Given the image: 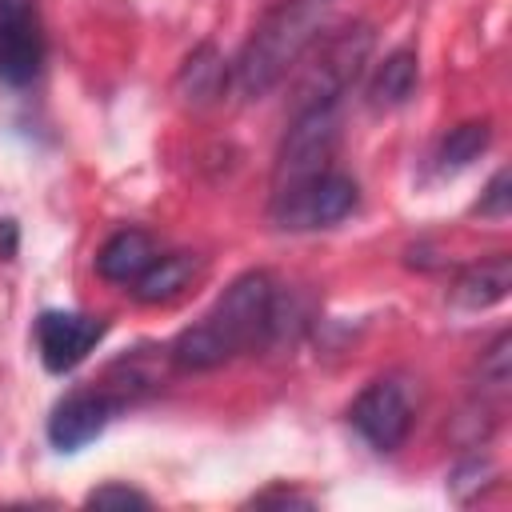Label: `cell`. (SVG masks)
I'll use <instances>...</instances> for the list:
<instances>
[{"label": "cell", "instance_id": "cell-1", "mask_svg": "<svg viewBox=\"0 0 512 512\" xmlns=\"http://www.w3.org/2000/svg\"><path fill=\"white\" fill-rule=\"evenodd\" d=\"M272 328H276V284L268 272H244L192 328H184L172 340L168 356L184 372H208L256 348Z\"/></svg>", "mask_w": 512, "mask_h": 512}, {"label": "cell", "instance_id": "cell-18", "mask_svg": "<svg viewBox=\"0 0 512 512\" xmlns=\"http://www.w3.org/2000/svg\"><path fill=\"white\" fill-rule=\"evenodd\" d=\"M84 504H92V508H148V496L128 488V484H104V488H92Z\"/></svg>", "mask_w": 512, "mask_h": 512}, {"label": "cell", "instance_id": "cell-4", "mask_svg": "<svg viewBox=\"0 0 512 512\" xmlns=\"http://www.w3.org/2000/svg\"><path fill=\"white\" fill-rule=\"evenodd\" d=\"M340 140V104H316V108H300L288 124V136L280 144L276 156V172H272V192L296 188L312 176H320L324 168H332V152Z\"/></svg>", "mask_w": 512, "mask_h": 512}, {"label": "cell", "instance_id": "cell-16", "mask_svg": "<svg viewBox=\"0 0 512 512\" xmlns=\"http://www.w3.org/2000/svg\"><path fill=\"white\" fill-rule=\"evenodd\" d=\"M512 336L508 332H500L496 340H492V348L480 356V384L488 388V392H504L508 388V380H512Z\"/></svg>", "mask_w": 512, "mask_h": 512}, {"label": "cell", "instance_id": "cell-13", "mask_svg": "<svg viewBox=\"0 0 512 512\" xmlns=\"http://www.w3.org/2000/svg\"><path fill=\"white\" fill-rule=\"evenodd\" d=\"M416 76H420V64H416V52L412 48L388 52L384 64L368 80V104L372 108H400L416 92Z\"/></svg>", "mask_w": 512, "mask_h": 512}, {"label": "cell", "instance_id": "cell-12", "mask_svg": "<svg viewBox=\"0 0 512 512\" xmlns=\"http://www.w3.org/2000/svg\"><path fill=\"white\" fill-rule=\"evenodd\" d=\"M508 288H512V260L500 252L480 264H468L452 284V300L460 308H492L496 300L508 296Z\"/></svg>", "mask_w": 512, "mask_h": 512}, {"label": "cell", "instance_id": "cell-7", "mask_svg": "<svg viewBox=\"0 0 512 512\" xmlns=\"http://www.w3.org/2000/svg\"><path fill=\"white\" fill-rule=\"evenodd\" d=\"M352 428L376 448V452H396L408 432H412V400L404 384L396 380H372L348 408Z\"/></svg>", "mask_w": 512, "mask_h": 512}, {"label": "cell", "instance_id": "cell-3", "mask_svg": "<svg viewBox=\"0 0 512 512\" xmlns=\"http://www.w3.org/2000/svg\"><path fill=\"white\" fill-rule=\"evenodd\" d=\"M372 40L376 36L368 24H348L344 32H332L324 44H316V52L308 56L296 80V112L316 104H340V96L352 88V80L368 64Z\"/></svg>", "mask_w": 512, "mask_h": 512}, {"label": "cell", "instance_id": "cell-9", "mask_svg": "<svg viewBox=\"0 0 512 512\" xmlns=\"http://www.w3.org/2000/svg\"><path fill=\"white\" fill-rule=\"evenodd\" d=\"M116 408H120V400L108 396V392H96V388L68 392L52 408V416H48V440H52V448H60V452L84 448L88 440H96L108 428V420L116 416Z\"/></svg>", "mask_w": 512, "mask_h": 512}, {"label": "cell", "instance_id": "cell-10", "mask_svg": "<svg viewBox=\"0 0 512 512\" xmlns=\"http://www.w3.org/2000/svg\"><path fill=\"white\" fill-rule=\"evenodd\" d=\"M204 260L196 252H168V256H156L132 284V296L140 304H172L176 296H184L192 288V280L200 276Z\"/></svg>", "mask_w": 512, "mask_h": 512}, {"label": "cell", "instance_id": "cell-6", "mask_svg": "<svg viewBox=\"0 0 512 512\" xmlns=\"http://www.w3.org/2000/svg\"><path fill=\"white\" fill-rule=\"evenodd\" d=\"M44 64V24L36 0H0V84L24 88Z\"/></svg>", "mask_w": 512, "mask_h": 512}, {"label": "cell", "instance_id": "cell-8", "mask_svg": "<svg viewBox=\"0 0 512 512\" xmlns=\"http://www.w3.org/2000/svg\"><path fill=\"white\" fill-rule=\"evenodd\" d=\"M104 336V320L100 316H84V312H60L48 308L36 316V348L48 372L64 376L76 364L88 360V352L100 344Z\"/></svg>", "mask_w": 512, "mask_h": 512}, {"label": "cell", "instance_id": "cell-15", "mask_svg": "<svg viewBox=\"0 0 512 512\" xmlns=\"http://www.w3.org/2000/svg\"><path fill=\"white\" fill-rule=\"evenodd\" d=\"M488 140H492V124H488V120H464V124H456V128L440 140V152H436L440 172H460V168H468L472 160H480V152L488 148Z\"/></svg>", "mask_w": 512, "mask_h": 512}, {"label": "cell", "instance_id": "cell-11", "mask_svg": "<svg viewBox=\"0 0 512 512\" xmlns=\"http://www.w3.org/2000/svg\"><path fill=\"white\" fill-rule=\"evenodd\" d=\"M156 260V240L144 228L112 232L96 252V272L112 284H136V276Z\"/></svg>", "mask_w": 512, "mask_h": 512}, {"label": "cell", "instance_id": "cell-19", "mask_svg": "<svg viewBox=\"0 0 512 512\" xmlns=\"http://www.w3.org/2000/svg\"><path fill=\"white\" fill-rule=\"evenodd\" d=\"M256 504H312V500H308V496H300V492L272 488V492H260V496H256Z\"/></svg>", "mask_w": 512, "mask_h": 512}, {"label": "cell", "instance_id": "cell-17", "mask_svg": "<svg viewBox=\"0 0 512 512\" xmlns=\"http://www.w3.org/2000/svg\"><path fill=\"white\" fill-rule=\"evenodd\" d=\"M508 208H512V172L500 168V172L488 180V188H484L476 212H480V216H508Z\"/></svg>", "mask_w": 512, "mask_h": 512}, {"label": "cell", "instance_id": "cell-2", "mask_svg": "<svg viewBox=\"0 0 512 512\" xmlns=\"http://www.w3.org/2000/svg\"><path fill=\"white\" fill-rule=\"evenodd\" d=\"M332 0H280L272 12H264V20L252 28V36L240 48L236 60V88L248 100H260L264 92H272L292 64H300V56L316 44L324 20H328Z\"/></svg>", "mask_w": 512, "mask_h": 512}, {"label": "cell", "instance_id": "cell-5", "mask_svg": "<svg viewBox=\"0 0 512 512\" xmlns=\"http://www.w3.org/2000/svg\"><path fill=\"white\" fill-rule=\"evenodd\" d=\"M356 196H360V188L352 176L324 168L320 176H312L296 188L272 192V220L280 228H292V232L328 228V224H340L356 208Z\"/></svg>", "mask_w": 512, "mask_h": 512}, {"label": "cell", "instance_id": "cell-14", "mask_svg": "<svg viewBox=\"0 0 512 512\" xmlns=\"http://www.w3.org/2000/svg\"><path fill=\"white\" fill-rule=\"evenodd\" d=\"M224 84H228V68H224V56L212 44H200L176 76V88L188 104H212Z\"/></svg>", "mask_w": 512, "mask_h": 512}]
</instances>
